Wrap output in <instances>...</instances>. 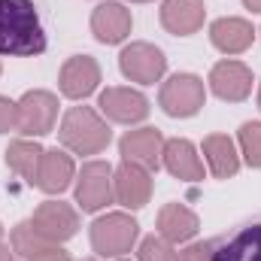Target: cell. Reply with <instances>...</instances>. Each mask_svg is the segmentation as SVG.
Returning <instances> with one entry per match:
<instances>
[{
  "instance_id": "6da1fadb",
  "label": "cell",
  "mask_w": 261,
  "mask_h": 261,
  "mask_svg": "<svg viewBox=\"0 0 261 261\" xmlns=\"http://www.w3.org/2000/svg\"><path fill=\"white\" fill-rule=\"evenodd\" d=\"M46 52V34L34 0H0V55L34 58Z\"/></svg>"
},
{
  "instance_id": "7a4b0ae2",
  "label": "cell",
  "mask_w": 261,
  "mask_h": 261,
  "mask_svg": "<svg viewBox=\"0 0 261 261\" xmlns=\"http://www.w3.org/2000/svg\"><path fill=\"white\" fill-rule=\"evenodd\" d=\"M113 130L91 107H70L61 119L58 140L73 155H97L110 146Z\"/></svg>"
},
{
  "instance_id": "3957f363",
  "label": "cell",
  "mask_w": 261,
  "mask_h": 261,
  "mask_svg": "<svg viewBox=\"0 0 261 261\" xmlns=\"http://www.w3.org/2000/svg\"><path fill=\"white\" fill-rule=\"evenodd\" d=\"M137 237H140V225L128 213H107V216L94 219V225H91V246L100 258L128 255Z\"/></svg>"
},
{
  "instance_id": "277c9868",
  "label": "cell",
  "mask_w": 261,
  "mask_h": 261,
  "mask_svg": "<svg viewBox=\"0 0 261 261\" xmlns=\"http://www.w3.org/2000/svg\"><path fill=\"white\" fill-rule=\"evenodd\" d=\"M203 100H206V88H203V79L195 76V73L170 76L161 85V94H158L161 110L173 119H192L195 113H200Z\"/></svg>"
},
{
  "instance_id": "5b68a950",
  "label": "cell",
  "mask_w": 261,
  "mask_h": 261,
  "mask_svg": "<svg viewBox=\"0 0 261 261\" xmlns=\"http://www.w3.org/2000/svg\"><path fill=\"white\" fill-rule=\"evenodd\" d=\"M58 122V97L52 91L34 88L24 91L18 100V130L28 137H43Z\"/></svg>"
},
{
  "instance_id": "8992f818",
  "label": "cell",
  "mask_w": 261,
  "mask_h": 261,
  "mask_svg": "<svg viewBox=\"0 0 261 261\" xmlns=\"http://www.w3.org/2000/svg\"><path fill=\"white\" fill-rule=\"evenodd\" d=\"M113 167L107 161H88L76 179V203L82 213H97L113 200Z\"/></svg>"
},
{
  "instance_id": "52a82bcc",
  "label": "cell",
  "mask_w": 261,
  "mask_h": 261,
  "mask_svg": "<svg viewBox=\"0 0 261 261\" xmlns=\"http://www.w3.org/2000/svg\"><path fill=\"white\" fill-rule=\"evenodd\" d=\"M119 67H122V73L128 76L130 82L155 85L164 76V70H167V58L152 43H130L119 55Z\"/></svg>"
},
{
  "instance_id": "ba28073f",
  "label": "cell",
  "mask_w": 261,
  "mask_h": 261,
  "mask_svg": "<svg viewBox=\"0 0 261 261\" xmlns=\"http://www.w3.org/2000/svg\"><path fill=\"white\" fill-rule=\"evenodd\" d=\"M31 225L52 243H64L70 240L76 231H79V213L64 203V200H43L34 216H31Z\"/></svg>"
},
{
  "instance_id": "9c48e42d",
  "label": "cell",
  "mask_w": 261,
  "mask_h": 261,
  "mask_svg": "<svg viewBox=\"0 0 261 261\" xmlns=\"http://www.w3.org/2000/svg\"><path fill=\"white\" fill-rule=\"evenodd\" d=\"M113 195L128 210L146 206L152 197V170H146L143 164H134V161H122L113 170Z\"/></svg>"
},
{
  "instance_id": "30bf717a",
  "label": "cell",
  "mask_w": 261,
  "mask_h": 261,
  "mask_svg": "<svg viewBox=\"0 0 261 261\" xmlns=\"http://www.w3.org/2000/svg\"><path fill=\"white\" fill-rule=\"evenodd\" d=\"M97 107L110 122H119V125H137L149 116V100L137 88H107L100 91Z\"/></svg>"
},
{
  "instance_id": "8fae6325",
  "label": "cell",
  "mask_w": 261,
  "mask_h": 261,
  "mask_svg": "<svg viewBox=\"0 0 261 261\" xmlns=\"http://www.w3.org/2000/svg\"><path fill=\"white\" fill-rule=\"evenodd\" d=\"M130 24H134L130 21V9L125 3H119V0H103L91 12V34L103 46L125 43L130 34Z\"/></svg>"
},
{
  "instance_id": "7c38bea8",
  "label": "cell",
  "mask_w": 261,
  "mask_h": 261,
  "mask_svg": "<svg viewBox=\"0 0 261 261\" xmlns=\"http://www.w3.org/2000/svg\"><path fill=\"white\" fill-rule=\"evenodd\" d=\"M210 88L216 97L240 103L252 94V70L243 61H219L210 70Z\"/></svg>"
},
{
  "instance_id": "4fadbf2b",
  "label": "cell",
  "mask_w": 261,
  "mask_h": 261,
  "mask_svg": "<svg viewBox=\"0 0 261 261\" xmlns=\"http://www.w3.org/2000/svg\"><path fill=\"white\" fill-rule=\"evenodd\" d=\"M100 82V67L91 55H73L67 58L61 67V76H58V88L61 94L70 100H82L88 97Z\"/></svg>"
},
{
  "instance_id": "5bb4252c",
  "label": "cell",
  "mask_w": 261,
  "mask_h": 261,
  "mask_svg": "<svg viewBox=\"0 0 261 261\" xmlns=\"http://www.w3.org/2000/svg\"><path fill=\"white\" fill-rule=\"evenodd\" d=\"M164 137L158 128H137L128 130L119 143L122 149V158L134 161V164H143L146 170H158L161 167V155H164Z\"/></svg>"
},
{
  "instance_id": "9a60e30c",
  "label": "cell",
  "mask_w": 261,
  "mask_h": 261,
  "mask_svg": "<svg viewBox=\"0 0 261 261\" xmlns=\"http://www.w3.org/2000/svg\"><path fill=\"white\" fill-rule=\"evenodd\" d=\"M206 6L203 0H164L161 3V24L173 37H192L203 28Z\"/></svg>"
},
{
  "instance_id": "2e32d148",
  "label": "cell",
  "mask_w": 261,
  "mask_h": 261,
  "mask_svg": "<svg viewBox=\"0 0 261 261\" xmlns=\"http://www.w3.org/2000/svg\"><path fill=\"white\" fill-rule=\"evenodd\" d=\"M73 173H76L73 158L67 155L64 149L55 146V149H46V152H43L34 186H37L40 192H46V195H61L67 186L73 182Z\"/></svg>"
},
{
  "instance_id": "e0dca14e",
  "label": "cell",
  "mask_w": 261,
  "mask_h": 261,
  "mask_svg": "<svg viewBox=\"0 0 261 261\" xmlns=\"http://www.w3.org/2000/svg\"><path fill=\"white\" fill-rule=\"evenodd\" d=\"M161 164L170 176L182 179V182H200L203 179V161L197 155V149L189 140H167L164 143V155H161Z\"/></svg>"
},
{
  "instance_id": "ac0fdd59",
  "label": "cell",
  "mask_w": 261,
  "mask_h": 261,
  "mask_svg": "<svg viewBox=\"0 0 261 261\" xmlns=\"http://www.w3.org/2000/svg\"><path fill=\"white\" fill-rule=\"evenodd\" d=\"M210 40L219 52L225 55H240L252 46L255 40V28L246 21V18H237V15H225V18H216L210 24Z\"/></svg>"
},
{
  "instance_id": "d6986e66",
  "label": "cell",
  "mask_w": 261,
  "mask_h": 261,
  "mask_svg": "<svg viewBox=\"0 0 261 261\" xmlns=\"http://www.w3.org/2000/svg\"><path fill=\"white\" fill-rule=\"evenodd\" d=\"M213 261H261V225H246L228 240H213Z\"/></svg>"
},
{
  "instance_id": "ffe728a7",
  "label": "cell",
  "mask_w": 261,
  "mask_h": 261,
  "mask_svg": "<svg viewBox=\"0 0 261 261\" xmlns=\"http://www.w3.org/2000/svg\"><path fill=\"white\" fill-rule=\"evenodd\" d=\"M200 231V219L182 203H164L158 213V234L167 243H189Z\"/></svg>"
},
{
  "instance_id": "44dd1931",
  "label": "cell",
  "mask_w": 261,
  "mask_h": 261,
  "mask_svg": "<svg viewBox=\"0 0 261 261\" xmlns=\"http://www.w3.org/2000/svg\"><path fill=\"white\" fill-rule=\"evenodd\" d=\"M203 158H206V167L216 179H231L237 170H240V155H237V146L231 137L225 134H210L203 140Z\"/></svg>"
},
{
  "instance_id": "7402d4cb",
  "label": "cell",
  "mask_w": 261,
  "mask_h": 261,
  "mask_svg": "<svg viewBox=\"0 0 261 261\" xmlns=\"http://www.w3.org/2000/svg\"><path fill=\"white\" fill-rule=\"evenodd\" d=\"M43 152H46V149H43L40 143H34V140H15V143H9V149H6V164H9V170H15L21 179H28V182L34 186Z\"/></svg>"
},
{
  "instance_id": "603a6c76",
  "label": "cell",
  "mask_w": 261,
  "mask_h": 261,
  "mask_svg": "<svg viewBox=\"0 0 261 261\" xmlns=\"http://www.w3.org/2000/svg\"><path fill=\"white\" fill-rule=\"evenodd\" d=\"M240 152L249 167H261V122H246L240 128Z\"/></svg>"
},
{
  "instance_id": "cb8c5ba5",
  "label": "cell",
  "mask_w": 261,
  "mask_h": 261,
  "mask_svg": "<svg viewBox=\"0 0 261 261\" xmlns=\"http://www.w3.org/2000/svg\"><path fill=\"white\" fill-rule=\"evenodd\" d=\"M137 255L140 261H176V252H173V243H167L161 234L155 237H146L143 243H140V249H137Z\"/></svg>"
},
{
  "instance_id": "d4e9b609",
  "label": "cell",
  "mask_w": 261,
  "mask_h": 261,
  "mask_svg": "<svg viewBox=\"0 0 261 261\" xmlns=\"http://www.w3.org/2000/svg\"><path fill=\"white\" fill-rule=\"evenodd\" d=\"M18 130V103L9 97H0V134Z\"/></svg>"
},
{
  "instance_id": "484cf974",
  "label": "cell",
  "mask_w": 261,
  "mask_h": 261,
  "mask_svg": "<svg viewBox=\"0 0 261 261\" xmlns=\"http://www.w3.org/2000/svg\"><path fill=\"white\" fill-rule=\"evenodd\" d=\"M176 261H213V243H192L176 255Z\"/></svg>"
},
{
  "instance_id": "4316f807",
  "label": "cell",
  "mask_w": 261,
  "mask_h": 261,
  "mask_svg": "<svg viewBox=\"0 0 261 261\" xmlns=\"http://www.w3.org/2000/svg\"><path fill=\"white\" fill-rule=\"evenodd\" d=\"M31 261H70V252L61 249V243H46Z\"/></svg>"
},
{
  "instance_id": "83f0119b",
  "label": "cell",
  "mask_w": 261,
  "mask_h": 261,
  "mask_svg": "<svg viewBox=\"0 0 261 261\" xmlns=\"http://www.w3.org/2000/svg\"><path fill=\"white\" fill-rule=\"evenodd\" d=\"M0 261H21L15 252H12V246H6V243H0Z\"/></svg>"
},
{
  "instance_id": "f1b7e54d",
  "label": "cell",
  "mask_w": 261,
  "mask_h": 261,
  "mask_svg": "<svg viewBox=\"0 0 261 261\" xmlns=\"http://www.w3.org/2000/svg\"><path fill=\"white\" fill-rule=\"evenodd\" d=\"M246 3V9H252V12H261V0H243Z\"/></svg>"
},
{
  "instance_id": "f546056e",
  "label": "cell",
  "mask_w": 261,
  "mask_h": 261,
  "mask_svg": "<svg viewBox=\"0 0 261 261\" xmlns=\"http://www.w3.org/2000/svg\"><path fill=\"white\" fill-rule=\"evenodd\" d=\"M258 110H261V85H258Z\"/></svg>"
},
{
  "instance_id": "4dcf8cb0",
  "label": "cell",
  "mask_w": 261,
  "mask_h": 261,
  "mask_svg": "<svg viewBox=\"0 0 261 261\" xmlns=\"http://www.w3.org/2000/svg\"><path fill=\"white\" fill-rule=\"evenodd\" d=\"M130 3H149V0H130Z\"/></svg>"
},
{
  "instance_id": "1f68e13d",
  "label": "cell",
  "mask_w": 261,
  "mask_h": 261,
  "mask_svg": "<svg viewBox=\"0 0 261 261\" xmlns=\"http://www.w3.org/2000/svg\"><path fill=\"white\" fill-rule=\"evenodd\" d=\"M113 261H128V258H113Z\"/></svg>"
},
{
  "instance_id": "d6a6232c",
  "label": "cell",
  "mask_w": 261,
  "mask_h": 261,
  "mask_svg": "<svg viewBox=\"0 0 261 261\" xmlns=\"http://www.w3.org/2000/svg\"><path fill=\"white\" fill-rule=\"evenodd\" d=\"M0 237H3V228H0Z\"/></svg>"
},
{
  "instance_id": "836d02e7",
  "label": "cell",
  "mask_w": 261,
  "mask_h": 261,
  "mask_svg": "<svg viewBox=\"0 0 261 261\" xmlns=\"http://www.w3.org/2000/svg\"><path fill=\"white\" fill-rule=\"evenodd\" d=\"M88 261H94V258H88Z\"/></svg>"
},
{
  "instance_id": "e575fe53",
  "label": "cell",
  "mask_w": 261,
  "mask_h": 261,
  "mask_svg": "<svg viewBox=\"0 0 261 261\" xmlns=\"http://www.w3.org/2000/svg\"><path fill=\"white\" fill-rule=\"evenodd\" d=\"M258 34H261V31H258Z\"/></svg>"
}]
</instances>
